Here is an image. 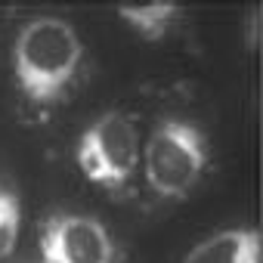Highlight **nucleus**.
<instances>
[{"mask_svg":"<svg viewBox=\"0 0 263 263\" xmlns=\"http://www.w3.org/2000/svg\"><path fill=\"white\" fill-rule=\"evenodd\" d=\"M84 68V41L62 16H34L22 22L13 41V71L22 96L37 108H56L71 93Z\"/></svg>","mask_w":263,"mask_h":263,"instance_id":"f257e3e1","label":"nucleus"},{"mask_svg":"<svg viewBox=\"0 0 263 263\" xmlns=\"http://www.w3.org/2000/svg\"><path fill=\"white\" fill-rule=\"evenodd\" d=\"M208 140L186 118H164L143 143V180L161 201L186 198L208 171Z\"/></svg>","mask_w":263,"mask_h":263,"instance_id":"f03ea898","label":"nucleus"},{"mask_svg":"<svg viewBox=\"0 0 263 263\" xmlns=\"http://www.w3.org/2000/svg\"><path fill=\"white\" fill-rule=\"evenodd\" d=\"M74 161L87 183L124 192L140 164V127L121 108L102 111L78 140Z\"/></svg>","mask_w":263,"mask_h":263,"instance_id":"7ed1b4c3","label":"nucleus"},{"mask_svg":"<svg viewBox=\"0 0 263 263\" xmlns=\"http://www.w3.org/2000/svg\"><path fill=\"white\" fill-rule=\"evenodd\" d=\"M118 248L108 229L78 211L47 217L41 232V263H115Z\"/></svg>","mask_w":263,"mask_h":263,"instance_id":"20e7f679","label":"nucleus"},{"mask_svg":"<svg viewBox=\"0 0 263 263\" xmlns=\"http://www.w3.org/2000/svg\"><path fill=\"white\" fill-rule=\"evenodd\" d=\"M180 263H260L257 226H226L201 238Z\"/></svg>","mask_w":263,"mask_h":263,"instance_id":"39448f33","label":"nucleus"},{"mask_svg":"<svg viewBox=\"0 0 263 263\" xmlns=\"http://www.w3.org/2000/svg\"><path fill=\"white\" fill-rule=\"evenodd\" d=\"M183 7L177 4H140V7H121L118 19L143 41H161L180 22Z\"/></svg>","mask_w":263,"mask_h":263,"instance_id":"423d86ee","label":"nucleus"},{"mask_svg":"<svg viewBox=\"0 0 263 263\" xmlns=\"http://www.w3.org/2000/svg\"><path fill=\"white\" fill-rule=\"evenodd\" d=\"M19 232H22V201L19 192L7 183H0V260H7L16 245H19Z\"/></svg>","mask_w":263,"mask_h":263,"instance_id":"0eeeda50","label":"nucleus"},{"mask_svg":"<svg viewBox=\"0 0 263 263\" xmlns=\"http://www.w3.org/2000/svg\"><path fill=\"white\" fill-rule=\"evenodd\" d=\"M257 19H260V10H257V7H251V10H248V22H245V44H248L251 50L257 47V31H260Z\"/></svg>","mask_w":263,"mask_h":263,"instance_id":"6e6552de","label":"nucleus"}]
</instances>
